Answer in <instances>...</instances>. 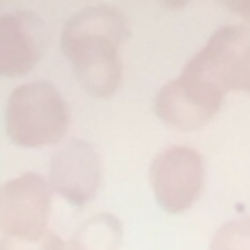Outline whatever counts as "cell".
Here are the masks:
<instances>
[{"instance_id":"1","label":"cell","mask_w":250,"mask_h":250,"mask_svg":"<svg viewBox=\"0 0 250 250\" xmlns=\"http://www.w3.org/2000/svg\"><path fill=\"white\" fill-rule=\"evenodd\" d=\"M129 38L123 11L112 4H90L64 22L60 46L82 88L95 97H110L123 82L121 46Z\"/></svg>"},{"instance_id":"2","label":"cell","mask_w":250,"mask_h":250,"mask_svg":"<svg viewBox=\"0 0 250 250\" xmlns=\"http://www.w3.org/2000/svg\"><path fill=\"white\" fill-rule=\"evenodd\" d=\"M70 127V108L64 95L46 79L13 88L4 105V129L16 145H60Z\"/></svg>"},{"instance_id":"3","label":"cell","mask_w":250,"mask_h":250,"mask_svg":"<svg viewBox=\"0 0 250 250\" xmlns=\"http://www.w3.org/2000/svg\"><path fill=\"white\" fill-rule=\"evenodd\" d=\"M224 97L226 92L215 82L185 66L176 79H169L156 92L154 112L176 129H198L220 112Z\"/></svg>"},{"instance_id":"4","label":"cell","mask_w":250,"mask_h":250,"mask_svg":"<svg viewBox=\"0 0 250 250\" xmlns=\"http://www.w3.org/2000/svg\"><path fill=\"white\" fill-rule=\"evenodd\" d=\"M53 193L48 180L35 171L0 182V235L18 239L46 235L51 230Z\"/></svg>"},{"instance_id":"5","label":"cell","mask_w":250,"mask_h":250,"mask_svg":"<svg viewBox=\"0 0 250 250\" xmlns=\"http://www.w3.org/2000/svg\"><path fill=\"white\" fill-rule=\"evenodd\" d=\"M149 185L156 202L167 213L187 211L204 187L202 154L189 145L163 147L151 158Z\"/></svg>"},{"instance_id":"6","label":"cell","mask_w":250,"mask_h":250,"mask_svg":"<svg viewBox=\"0 0 250 250\" xmlns=\"http://www.w3.org/2000/svg\"><path fill=\"white\" fill-rule=\"evenodd\" d=\"M101 173L104 169L95 145L86 138L68 136L51 154L46 180L64 200L75 207H83L99 191Z\"/></svg>"},{"instance_id":"7","label":"cell","mask_w":250,"mask_h":250,"mask_svg":"<svg viewBox=\"0 0 250 250\" xmlns=\"http://www.w3.org/2000/svg\"><path fill=\"white\" fill-rule=\"evenodd\" d=\"M48 40V24L35 11H0V77L31 73L42 60Z\"/></svg>"},{"instance_id":"8","label":"cell","mask_w":250,"mask_h":250,"mask_svg":"<svg viewBox=\"0 0 250 250\" xmlns=\"http://www.w3.org/2000/svg\"><path fill=\"white\" fill-rule=\"evenodd\" d=\"M250 46V31L242 24L220 26L185 66L215 82L224 92L233 90V75L239 57Z\"/></svg>"},{"instance_id":"9","label":"cell","mask_w":250,"mask_h":250,"mask_svg":"<svg viewBox=\"0 0 250 250\" xmlns=\"http://www.w3.org/2000/svg\"><path fill=\"white\" fill-rule=\"evenodd\" d=\"M123 242V222L114 213L86 217L70 235L66 250H117Z\"/></svg>"},{"instance_id":"10","label":"cell","mask_w":250,"mask_h":250,"mask_svg":"<svg viewBox=\"0 0 250 250\" xmlns=\"http://www.w3.org/2000/svg\"><path fill=\"white\" fill-rule=\"evenodd\" d=\"M208 250H250V217H235L215 230Z\"/></svg>"},{"instance_id":"11","label":"cell","mask_w":250,"mask_h":250,"mask_svg":"<svg viewBox=\"0 0 250 250\" xmlns=\"http://www.w3.org/2000/svg\"><path fill=\"white\" fill-rule=\"evenodd\" d=\"M0 250H66V242L53 230L38 239H18L0 235Z\"/></svg>"},{"instance_id":"12","label":"cell","mask_w":250,"mask_h":250,"mask_svg":"<svg viewBox=\"0 0 250 250\" xmlns=\"http://www.w3.org/2000/svg\"><path fill=\"white\" fill-rule=\"evenodd\" d=\"M233 90H244L250 95V46L237 62V68L233 75Z\"/></svg>"},{"instance_id":"13","label":"cell","mask_w":250,"mask_h":250,"mask_svg":"<svg viewBox=\"0 0 250 250\" xmlns=\"http://www.w3.org/2000/svg\"><path fill=\"white\" fill-rule=\"evenodd\" d=\"M226 4H229L230 9H235L239 16H244V20L250 24V0H229Z\"/></svg>"}]
</instances>
